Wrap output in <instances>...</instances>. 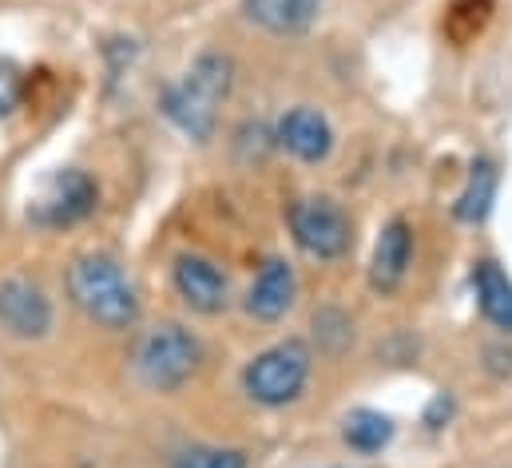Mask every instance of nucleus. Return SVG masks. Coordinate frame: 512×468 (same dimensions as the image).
Returning <instances> with one entry per match:
<instances>
[{
	"label": "nucleus",
	"mask_w": 512,
	"mask_h": 468,
	"mask_svg": "<svg viewBox=\"0 0 512 468\" xmlns=\"http://www.w3.org/2000/svg\"><path fill=\"white\" fill-rule=\"evenodd\" d=\"M20 100V80L12 72V64H0V116H8Z\"/></svg>",
	"instance_id": "obj_17"
},
{
	"label": "nucleus",
	"mask_w": 512,
	"mask_h": 468,
	"mask_svg": "<svg viewBox=\"0 0 512 468\" xmlns=\"http://www.w3.org/2000/svg\"><path fill=\"white\" fill-rule=\"evenodd\" d=\"M171 282H175V294L195 314H223L227 310L231 286H227V274L211 258H203V254H179L175 258V270H171Z\"/></svg>",
	"instance_id": "obj_8"
},
{
	"label": "nucleus",
	"mask_w": 512,
	"mask_h": 468,
	"mask_svg": "<svg viewBox=\"0 0 512 468\" xmlns=\"http://www.w3.org/2000/svg\"><path fill=\"white\" fill-rule=\"evenodd\" d=\"M413 258V227L405 219H389L385 231L374 242V258H370V286L378 294H393L405 282Z\"/></svg>",
	"instance_id": "obj_11"
},
{
	"label": "nucleus",
	"mask_w": 512,
	"mask_h": 468,
	"mask_svg": "<svg viewBox=\"0 0 512 468\" xmlns=\"http://www.w3.org/2000/svg\"><path fill=\"white\" fill-rule=\"evenodd\" d=\"M96 203H100V191H96L92 175L68 167V171H56V175L40 187V195H36L32 207H28V219H32L36 227L56 231V227H72V223L88 219V215L96 211Z\"/></svg>",
	"instance_id": "obj_6"
},
{
	"label": "nucleus",
	"mask_w": 512,
	"mask_h": 468,
	"mask_svg": "<svg viewBox=\"0 0 512 468\" xmlns=\"http://www.w3.org/2000/svg\"><path fill=\"white\" fill-rule=\"evenodd\" d=\"M342 437L358 453H378V449H385L393 441V421L385 413H378V409H354L342 421Z\"/></svg>",
	"instance_id": "obj_15"
},
{
	"label": "nucleus",
	"mask_w": 512,
	"mask_h": 468,
	"mask_svg": "<svg viewBox=\"0 0 512 468\" xmlns=\"http://www.w3.org/2000/svg\"><path fill=\"white\" fill-rule=\"evenodd\" d=\"M68 298L104 330H128L139 318V298L112 254H80L68 266Z\"/></svg>",
	"instance_id": "obj_1"
},
{
	"label": "nucleus",
	"mask_w": 512,
	"mask_h": 468,
	"mask_svg": "<svg viewBox=\"0 0 512 468\" xmlns=\"http://www.w3.org/2000/svg\"><path fill=\"white\" fill-rule=\"evenodd\" d=\"M310 346L298 338H286L270 350H262L258 357H251V365L243 369V389L247 397L266 405V409H282L290 401H298V393L310 381Z\"/></svg>",
	"instance_id": "obj_3"
},
{
	"label": "nucleus",
	"mask_w": 512,
	"mask_h": 468,
	"mask_svg": "<svg viewBox=\"0 0 512 468\" xmlns=\"http://www.w3.org/2000/svg\"><path fill=\"white\" fill-rule=\"evenodd\" d=\"M171 468H247L243 449H187Z\"/></svg>",
	"instance_id": "obj_16"
},
{
	"label": "nucleus",
	"mask_w": 512,
	"mask_h": 468,
	"mask_svg": "<svg viewBox=\"0 0 512 468\" xmlns=\"http://www.w3.org/2000/svg\"><path fill=\"white\" fill-rule=\"evenodd\" d=\"M286 223H290V234H294L298 250L310 254V258H326V262L330 258H342L350 250V242H354L350 215L334 199H326V195L290 203Z\"/></svg>",
	"instance_id": "obj_5"
},
{
	"label": "nucleus",
	"mask_w": 512,
	"mask_h": 468,
	"mask_svg": "<svg viewBox=\"0 0 512 468\" xmlns=\"http://www.w3.org/2000/svg\"><path fill=\"white\" fill-rule=\"evenodd\" d=\"M231 76H235V68H231V60L223 52H203L191 64V72L163 92V112H167V119L179 131H187L191 139H211L215 112H219V104L231 92Z\"/></svg>",
	"instance_id": "obj_2"
},
{
	"label": "nucleus",
	"mask_w": 512,
	"mask_h": 468,
	"mask_svg": "<svg viewBox=\"0 0 512 468\" xmlns=\"http://www.w3.org/2000/svg\"><path fill=\"white\" fill-rule=\"evenodd\" d=\"M278 143L302 163H322L334 151V127L318 108L298 104L278 119Z\"/></svg>",
	"instance_id": "obj_9"
},
{
	"label": "nucleus",
	"mask_w": 512,
	"mask_h": 468,
	"mask_svg": "<svg viewBox=\"0 0 512 468\" xmlns=\"http://www.w3.org/2000/svg\"><path fill=\"white\" fill-rule=\"evenodd\" d=\"M294 294H298V278H294L290 262L266 258L262 270L255 274V282H251V290H247V298H243V306L258 322H278V318L290 314Z\"/></svg>",
	"instance_id": "obj_10"
},
{
	"label": "nucleus",
	"mask_w": 512,
	"mask_h": 468,
	"mask_svg": "<svg viewBox=\"0 0 512 468\" xmlns=\"http://www.w3.org/2000/svg\"><path fill=\"white\" fill-rule=\"evenodd\" d=\"M243 8L274 36H298L318 16V0H243Z\"/></svg>",
	"instance_id": "obj_12"
},
{
	"label": "nucleus",
	"mask_w": 512,
	"mask_h": 468,
	"mask_svg": "<svg viewBox=\"0 0 512 468\" xmlns=\"http://www.w3.org/2000/svg\"><path fill=\"white\" fill-rule=\"evenodd\" d=\"M493 199H497V167L489 159H477L465 179V191L453 203V215L461 223H485L493 211Z\"/></svg>",
	"instance_id": "obj_14"
},
{
	"label": "nucleus",
	"mask_w": 512,
	"mask_h": 468,
	"mask_svg": "<svg viewBox=\"0 0 512 468\" xmlns=\"http://www.w3.org/2000/svg\"><path fill=\"white\" fill-rule=\"evenodd\" d=\"M0 326L12 338H44L52 330V302L44 290L28 278H4L0 282Z\"/></svg>",
	"instance_id": "obj_7"
},
{
	"label": "nucleus",
	"mask_w": 512,
	"mask_h": 468,
	"mask_svg": "<svg viewBox=\"0 0 512 468\" xmlns=\"http://www.w3.org/2000/svg\"><path fill=\"white\" fill-rule=\"evenodd\" d=\"M473 282H477L481 314H485L497 330H512V278L509 274H505L497 262H477Z\"/></svg>",
	"instance_id": "obj_13"
},
{
	"label": "nucleus",
	"mask_w": 512,
	"mask_h": 468,
	"mask_svg": "<svg viewBox=\"0 0 512 468\" xmlns=\"http://www.w3.org/2000/svg\"><path fill=\"white\" fill-rule=\"evenodd\" d=\"M199 369V342L179 322H163L143 334L135 350V373L151 393H175Z\"/></svg>",
	"instance_id": "obj_4"
}]
</instances>
